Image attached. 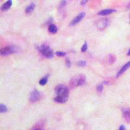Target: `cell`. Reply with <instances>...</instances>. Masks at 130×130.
Masks as SVG:
<instances>
[{
  "label": "cell",
  "instance_id": "17",
  "mask_svg": "<svg viewBox=\"0 0 130 130\" xmlns=\"http://www.w3.org/2000/svg\"><path fill=\"white\" fill-rule=\"evenodd\" d=\"M88 50V45H87V43L85 42L84 44L83 45V46L81 47V52H86Z\"/></svg>",
  "mask_w": 130,
  "mask_h": 130
},
{
  "label": "cell",
  "instance_id": "25",
  "mask_svg": "<svg viewBox=\"0 0 130 130\" xmlns=\"http://www.w3.org/2000/svg\"><path fill=\"white\" fill-rule=\"evenodd\" d=\"M127 55H128V56H129V55H130V48H129V50H128V52H127Z\"/></svg>",
  "mask_w": 130,
  "mask_h": 130
},
{
  "label": "cell",
  "instance_id": "20",
  "mask_svg": "<svg viewBox=\"0 0 130 130\" xmlns=\"http://www.w3.org/2000/svg\"><path fill=\"white\" fill-rule=\"evenodd\" d=\"M56 55L59 57H64L66 55V53L63 52H57Z\"/></svg>",
  "mask_w": 130,
  "mask_h": 130
},
{
  "label": "cell",
  "instance_id": "10",
  "mask_svg": "<svg viewBox=\"0 0 130 130\" xmlns=\"http://www.w3.org/2000/svg\"><path fill=\"white\" fill-rule=\"evenodd\" d=\"M115 12L116 10H115V9H105V10H101L100 12H98V14L100 15V16H107V15L111 14H112Z\"/></svg>",
  "mask_w": 130,
  "mask_h": 130
},
{
  "label": "cell",
  "instance_id": "7",
  "mask_svg": "<svg viewBox=\"0 0 130 130\" xmlns=\"http://www.w3.org/2000/svg\"><path fill=\"white\" fill-rule=\"evenodd\" d=\"M129 68H130V61L127 62V63L125 64L121 68V69L118 71V72L117 73V77H119L120 76H121L123 74H124L125 72Z\"/></svg>",
  "mask_w": 130,
  "mask_h": 130
},
{
  "label": "cell",
  "instance_id": "22",
  "mask_svg": "<svg viewBox=\"0 0 130 130\" xmlns=\"http://www.w3.org/2000/svg\"><path fill=\"white\" fill-rule=\"evenodd\" d=\"M66 65H67V67H70V66H71V62H70L69 59H66Z\"/></svg>",
  "mask_w": 130,
  "mask_h": 130
},
{
  "label": "cell",
  "instance_id": "21",
  "mask_svg": "<svg viewBox=\"0 0 130 130\" xmlns=\"http://www.w3.org/2000/svg\"><path fill=\"white\" fill-rule=\"evenodd\" d=\"M115 61V57L112 55H109V62L111 64H112Z\"/></svg>",
  "mask_w": 130,
  "mask_h": 130
},
{
  "label": "cell",
  "instance_id": "2",
  "mask_svg": "<svg viewBox=\"0 0 130 130\" xmlns=\"http://www.w3.org/2000/svg\"><path fill=\"white\" fill-rule=\"evenodd\" d=\"M39 51L44 57L48 59H52L53 57V52L50 47L46 45H42L39 47Z\"/></svg>",
  "mask_w": 130,
  "mask_h": 130
},
{
  "label": "cell",
  "instance_id": "12",
  "mask_svg": "<svg viewBox=\"0 0 130 130\" xmlns=\"http://www.w3.org/2000/svg\"><path fill=\"white\" fill-rule=\"evenodd\" d=\"M48 31H49V32H50V33H52V34H55V33H56V32H57L58 29H57V27L56 25H54V24H52L49 25Z\"/></svg>",
  "mask_w": 130,
  "mask_h": 130
},
{
  "label": "cell",
  "instance_id": "3",
  "mask_svg": "<svg viewBox=\"0 0 130 130\" xmlns=\"http://www.w3.org/2000/svg\"><path fill=\"white\" fill-rule=\"evenodd\" d=\"M16 52V48L13 46H6V47H4L0 50V53L1 55H3V56H5V55H9L10 54H12V53H14Z\"/></svg>",
  "mask_w": 130,
  "mask_h": 130
},
{
  "label": "cell",
  "instance_id": "5",
  "mask_svg": "<svg viewBox=\"0 0 130 130\" xmlns=\"http://www.w3.org/2000/svg\"><path fill=\"white\" fill-rule=\"evenodd\" d=\"M72 82L73 83L72 85H74V86L83 85L86 82L85 77L83 75H80L79 77H77V78H74L73 81H72Z\"/></svg>",
  "mask_w": 130,
  "mask_h": 130
},
{
  "label": "cell",
  "instance_id": "8",
  "mask_svg": "<svg viewBox=\"0 0 130 130\" xmlns=\"http://www.w3.org/2000/svg\"><path fill=\"white\" fill-rule=\"evenodd\" d=\"M109 22L107 19H102L100 20L97 24V26L98 28L101 29H104L106 28L107 26L108 25Z\"/></svg>",
  "mask_w": 130,
  "mask_h": 130
},
{
  "label": "cell",
  "instance_id": "18",
  "mask_svg": "<svg viewBox=\"0 0 130 130\" xmlns=\"http://www.w3.org/2000/svg\"><path fill=\"white\" fill-rule=\"evenodd\" d=\"M77 65L79 67H85L87 65V62L85 61H80L77 62Z\"/></svg>",
  "mask_w": 130,
  "mask_h": 130
},
{
  "label": "cell",
  "instance_id": "4",
  "mask_svg": "<svg viewBox=\"0 0 130 130\" xmlns=\"http://www.w3.org/2000/svg\"><path fill=\"white\" fill-rule=\"evenodd\" d=\"M40 99V94L37 90H32L30 94L29 100L31 102L35 103L37 102Z\"/></svg>",
  "mask_w": 130,
  "mask_h": 130
},
{
  "label": "cell",
  "instance_id": "23",
  "mask_svg": "<svg viewBox=\"0 0 130 130\" xmlns=\"http://www.w3.org/2000/svg\"><path fill=\"white\" fill-rule=\"evenodd\" d=\"M88 1H89V0H81V5H85L86 3H87Z\"/></svg>",
  "mask_w": 130,
  "mask_h": 130
},
{
  "label": "cell",
  "instance_id": "13",
  "mask_svg": "<svg viewBox=\"0 0 130 130\" xmlns=\"http://www.w3.org/2000/svg\"><path fill=\"white\" fill-rule=\"evenodd\" d=\"M35 8V3H32L31 4H30L29 6L27 7L26 8H25V12H26V13H31V12H32L33 10H34Z\"/></svg>",
  "mask_w": 130,
  "mask_h": 130
},
{
  "label": "cell",
  "instance_id": "24",
  "mask_svg": "<svg viewBox=\"0 0 130 130\" xmlns=\"http://www.w3.org/2000/svg\"><path fill=\"white\" fill-rule=\"evenodd\" d=\"M119 129H120V130H125V129H126V127H125L124 125H121V126L119 127Z\"/></svg>",
  "mask_w": 130,
  "mask_h": 130
},
{
  "label": "cell",
  "instance_id": "16",
  "mask_svg": "<svg viewBox=\"0 0 130 130\" xmlns=\"http://www.w3.org/2000/svg\"><path fill=\"white\" fill-rule=\"evenodd\" d=\"M96 89H97V91L98 92H102L103 90H104V84L101 83V84L98 85L97 86V87H96Z\"/></svg>",
  "mask_w": 130,
  "mask_h": 130
},
{
  "label": "cell",
  "instance_id": "15",
  "mask_svg": "<svg viewBox=\"0 0 130 130\" xmlns=\"http://www.w3.org/2000/svg\"><path fill=\"white\" fill-rule=\"evenodd\" d=\"M7 111L8 109L6 105L3 104H0V112L2 113H4V112H6Z\"/></svg>",
  "mask_w": 130,
  "mask_h": 130
},
{
  "label": "cell",
  "instance_id": "11",
  "mask_svg": "<svg viewBox=\"0 0 130 130\" xmlns=\"http://www.w3.org/2000/svg\"><path fill=\"white\" fill-rule=\"evenodd\" d=\"M122 114L124 119L128 123H130V109H124Z\"/></svg>",
  "mask_w": 130,
  "mask_h": 130
},
{
  "label": "cell",
  "instance_id": "14",
  "mask_svg": "<svg viewBox=\"0 0 130 130\" xmlns=\"http://www.w3.org/2000/svg\"><path fill=\"white\" fill-rule=\"evenodd\" d=\"M47 80H48V75H47V76L46 75L45 77H42V78L39 81V84L42 86H44L47 83Z\"/></svg>",
  "mask_w": 130,
  "mask_h": 130
},
{
  "label": "cell",
  "instance_id": "1",
  "mask_svg": "<svg viewBox=\"0 0 130 130\" xmlns=\"http://www.w3.org/2000/svg\"><path fill=\"white\" fill-rule=\"evenodd\" d=\"M57 96L54 98V101L59 104H64L68 100L69 90L68 88L62 85H59L55 89Z\"/></svg>",
  "mask_w": 130,
  "mask_h": 130
},
{
  "label": "cell",
  "instance_id": "6",
  "mask_svg": "<svg viewBox=\"0 0 130 130\" xmlns=\"http://www.w3.org/2000/svg\"><path fill=\"white\" fill-rule=\"evenodd\" d=\"M85 16V13L83 12L79 14L77 16H75V18L72 20V22H70V26H74V25H77V24H79V23L84 18Z\"/></svg>",
  "mask_w": 130,
  "mask_h": 130
},
{
  "label": "cell",
  "instance_id": "19",
  "mask_svg": "<svg viewBox=\"0 0 130 130\" xmlns=\"http://www.w3.org/2000/svg\"><path fill=\"white\" fill-rule=\"evenodd\" d=\"M66 5H67V0H62L61 3H60L59 7H60V9H62V8L64 7Z\"/></svg>",
  "mask_w": 130,
  "mask_h": 130
},
{
  "label": "cell",
  "instance_id": "9",
  "mask_svg": "<svg viewBox=\"0 0 130 130\" xmlns=\"http://www.w3.org/2000/svg\"><path fill=\"white\" fill-rule=\"evenodd\" d=\"M12 5V0H7L5 3H3L2 7V10L3 11H6L10 9Z\"/></svg>",
  "mask_w": 130,
  "mask_h": 130
}]
</instances>
